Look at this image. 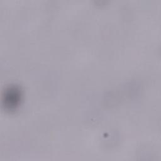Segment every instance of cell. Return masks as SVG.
Returning a JSON list of instances; mask_svg holds the SVG:
<instances>
[{
	"instance_id": "cell-1",
	"label": "cell",
	"mask_w": 161,
	"mask_h": 161,
	"mask_svg": "<svg viewBox=\"0 0 161 161\" xmlns=\"http://www.w3.org/2000/svg\"><path fill=\"white\" fill-rule=\"evenodd\" d=\"M20 92L19 89L17 88H9L8 89L4 94V105L7 108L9 109L15 108L19 101L20 99Z\"/></svg>"
}]
</instances>
